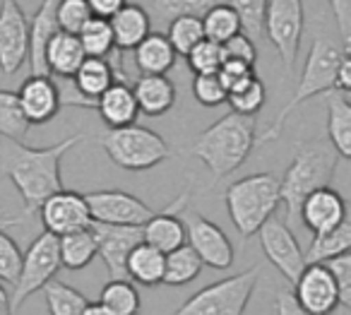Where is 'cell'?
Wrapping results in <instances>:
<instances>
[{
	"mask_svg": "<svg viewBox=\"0 0 351 315\" xmlns=\"http://www.w3.org/2000/svg\"><path fill=\"white\" fill-rule=\"evenodd\" d=\"M82 140L84 135L75 132L51 147H27L22 142H10L0 152V166L25 200L27 217L36 212L51 195L63 190L60 161H63L65 152L73 150Z\"/></svg>",
	"mask_w": 351,
	"mask_h": 315,
	"instance_id": "cell-1",
	"label": "cell"
},
{
	"mask_svg": "<svg viewBox=\"0 0 351 315\" xmlns=\"http://www.w3.org/2000/svg\"><path fill=\"white\" fill-rule=\"evenodd\" d=\"M258 145V118L229 111L193 142V154L210 169L212 178H226L243 166Z\"/></svg>",
	"mask_w": 351,
	"mask_h": 315,
	"instance_id": "cell-2",
	"label": "cell"
},
{
	"mask_svg": "<svg viewBox=\"0 0 351 315\" xmlns=\"http://www.w3.org/2000/svg\"><path fill=\"white\" fill-rule=\"evenodd\" d=\"M341 156L327 140L301 142L284 178H279V200L287 207V222L298 217L303 200L320 188H330Z\"/></svg>",
	"mask_w": 351,
	"mask_h": 315,
	"instance_id": "cell-3",
	"label": "cell"
},
{
	"mask_svg": "<svg viewBox=\"0 0 351 315\" xmlns=\"http://www.w3.org/2000/svg\"><path fill=\"white\" fill-rule=\"evenodd\" d=\"M346 51L341 46H337L335 41L325 39V36H317L311 44L308 51L306 65H303L301 80L296 84V92L291 94V99L287 102V106L279 111V116L274 118V123L263 132L260 137V145H267L272 140H279L284 126H287V118L293 113V108L301 106L303 102L317 97V94H325L330 89H335V78H337V68H339V60Z\"/></svg>",
	"mask_w": 351,
	"mask_h": 315,
	"instance_id": "cell-4",
	"label": "cell"
},
{
	"mask_svg": "<svg viewBox=\"0 0 351 315\" xmlns=\"http://www.w3.org/2000/svg\"><path fill=\"white\" fill-rule=\"evenodd\" d=\"M224 202L236 231L250 238L260 231L267 219L274 217L279 200V178L274 174H253L226 188Z\"/></svg>",
	"mask_w": 351,
	"mask_h": 315,
	"instance_id": "cell-5",
	"label": "cell"
},
{
	"mask_svg": "<svg viewBox=\"0 0 351 315\" xmlns=\"http://www.w3.org/2000/svg\"><path fill=\"white\" fill-rule=\"evenodd\" d=\"M99 142L108 159L125 171L154 169L171 154L169 145L159 132L137 126V123L125 128H108L104 135H99Z\"/></svg>",
	"mask_w": 351,
	"mask_h": 315,
	"instance_id": "cell-6",
	"label": "cell"
},
{
	"mask_svg": "<svg viewBox=\"0 0 351 315\" xmlns=\"http://www.w3.org/2000/svg\"><path fill=\"white\" fill-rule=\"evenodd\" d=\"M258 277L260 270L253 267V270L215 281V284L193 294L171 315H243L245 305L255 291V284H258Z\"/></svg>",
	"mask_w": 351,
	"mask_h": 315,
	"instance_id": "cell-7",
	"label": "cell"
},
{
	"mask_svg": "<svg viewBox=\"0 0 351 315\" xmlns=\"http://www.w3.org/2000/svg\"><path fill=\"white\" fill-rule=\"evenodd\" d=\"M303 27H306L303 0H267L263 34L277 49L287 78L293 73V65H296Z\"/></svg>",
	"mask_w": 351,
	"mask_h": 315,
	"instance_id": "cell-8",
	"label": "cell"
},
{
	"mask_svg": "<svg viewBox=\"0 0 351 315\" xmlns=\"http://www.w3.org/2000/svg\"><path fill=\"white\" fill-rule=\"evenodd\" d=\"M60 272V253H58V236L44 231L41 236L34 238L29 250L22 257V270L17 281L12 284L10 305L12 313L20 310V305L29 299L32 294L44 289L49 281Z\"/></svg>",
	"mask_w": 351,
	"mask_h": 315,
	"instance_id": "cell-9",
	"label": "cell"
},
{
	"mask_svg": "<svg viewBox=\"0 0 351 315\" xmlns=\"http://www.w3.org/2000/svg\"><path fill=\"white\" fill-rule=\"evenodd\" d=\"M89 217L97 224L111 226H142L154 217V209L125 190H97L84 195Z\"/></svg>",
	"mask_w": 351,
	"mask_h": 315,
	"instance_id": "cell-10",
	"label": "cell"
},
{
	"mask_svg": "<svg viewBox=\"0 0 351 315\" xmlns=\"http://www.w3.org/2000/svg\"><path fill=\"white\" fill-rule=\"evenodd\" d=\"M183 226H186V243L197 253L202 265L212 270H229L234 265L236 250L224 229L197 212H186Z\"/></svg>",
	"mask_w": 351,
	"mask_h": 315,
	"instance_id": "cell-11",
	"label": "cell"
},
{
	"mask_svg": "<svg viewBox=\"0 0 351 315\" xmlns=\"http://www.w3.org/2000/svg\"><path fill=\"white\" fill-rule=\"evenodd\" d=\"M29 54V20L17 0H0V70L15 75Z\"/></svg>",
	"mask_w": 351,
	"mask_h": 315,
	"instance_id": "cell-12",
	"label": "cell"
},
{
	"mask_svg": "<svg viewBox=\"0 0 351 315\" xmlns=\"http://www.w3.org/2000/svg\"><path fill=\"white\" fill-rule=\"evenodd\" d=\"M258 236L267 260L282 272L284 279H289L293 284L298 279V275L303 272V267H306V260H303V250L298 246V238L293 236L289 224L272 217L260 226Z\"/></svg>",
	"mask_w": 351,
	"mask_h": 315,
	"instance_id": "cell-13",
	"label": "cell"
},
{
	"mask_svg": "<svg viewBox=\"0 0 351 315\" xmlns=\"http://www.w3.org/2000/svg\"><path fill=\"white\" fill-rule=\"evenodd\" d=\"M41 224L44 231L53 233V236H65V233L82 231V229L92 226V217H89V207L84 195L75 193V190H60V193L51 195L44 205L39 207Z\"/></svg>",
	"mask_w": 351,
	"mask_h": 315,
	"instance_id": "cell-14",
	"label": "cell"
},
{
	"mask_svg": "<svg viewBox=\"0 0 351 315\" xmlns=\"http://www.w3.org/2000/svg\"><path fill=\"white\" fill-rule=\"evenodd\" d=\"M293 299L311 315H332L339 305L337 284L325 265H306L293 281Z\"/></svg>",
	"mask_w": 351,
	"mask_h": 315,
	"instance_id": "cell-15",
	"label": "cell"
},
{
	"mask_svg": "<svg viewBox=\"0 0 351 315\" xmlns=\"http://www.w3.org/2000/svg\"><path fill=\"white\" fill-rule=\"evenodd\" d=\"M92 233L97 241V255H101L111 279H128L125 260L137 243H142V226H111L92 222Z\"/></svg>",
	"mask_w": 351,
	"mask_h": 315,
	"instance_id": "cell-16",
	"label": "cell"
},
{
	"mask_svg": "<svg viewBox=\"0 0 351 315\" xmlns=\"http://www.w3.org/2000/svg\"><path fill=\"white\" fill-rule=\"evenodd\" d=\"M188 200H191V190H183L173 202L166 205L149 222L142 224V243L156 248L164 255L186 246V226H183V219L178 217V212L188 209Z\"/></svg>",
	"mask_w": 351,
	"mask_h": 315,
	"instance_id": "cell-17",
	"label": "cell"
},
{
	"mask_svg": "<svg viewBox=\"0 0 351 315\" xmlns=\"http://www.w3.org/2000/svg\"><path fill=\"white\" fill-rule=\"evenodd\" d=\"M17 102L29 126H44L58 116L60 106V87L49 75H32L17 89Z\"/></svg>",
	"mask_w": 351,
	"mask_h": 315,
	"instance_id": "cell-18",
	"label": "cell"
},
{
	"mask_svg": "<svg viewBox=\"0 0 351 315\" xmlns=\"http://www.w3.org/2000/svg\"><path fill=\"white\" fill-rule=\"evenodd\" d=\"M298 219L313 236L327 233L339 226L341 222H346V202L335 188H320L303 200Z\"/></svg>",
	"mask_w": 351,
	"mask_h": 315,
	"instance_id": "cell-19",
	"label": "cell"
},
{
	"mask_svg": "<svg viewBox=\"0 0 351 315\" xmlns=\"http://www.w3.org/2000/svg\"><path fill=\"white\" fill-rule=\"evenodd\" d=\"M56 8H58V0H44L29 22V54H27V60L32 65V75H49V70H46V46L60 32L58 20H56Z\"/></svg>",
	"mask_w": 351,
	"mask_h": 315,
	"instance_id": "cell-20",
	"label": "cell"
},
{
	"mask_svg": "<svg viewBox=\"0 0 351 315\" xmlns=\"http://www.w3.org/2000/svg\"><path fill=\"white\" fill-rule=\"evenodd\" d=\"M132 94L140 113L149 118L164 116L176 104V84L166 75H140L132 82Z\"/></svg>",
	"mask_w": 351,
	"mask_h": 315,
	"instance_id": "cell-21",
	"label": "cell"
},
{
	"mask_svg": "<svg viewBox=\"0 0 351 315\" xmlns=\"http://www.w3.org/2000/svg\"><path fill=\"white\" fill-rule=\"evenodd\" d=\"M108 27H111L116 51L125 54V51H135L137 44L149 34L152 20H149V12H147L142 5L125 3V5L108 20Z\"/></svg>",
	"mask_w": 351,
	"mask_h": 315,
	"instance_id": "cell-22",
	"label": "cell"
},
{
	"mask_svg": "<svg viewBox=\"0 0 351 315\" xmlns=\"http://www.w3.org/2000/svg\"><path fill=\"white\" fill-rule=\"evenodd\" d=\"M94 108L99 111L101 121L108 128H125L132 126L140 116L135 94H132V84L128 82H113L101 97L94 102Z\"/></svg>",
	"mask_w": 351,
	"mask_h": 315,
	"instance_id": "cell-23",
	"label": "cell"
},
{
	"mask_svg": "<svg viewBox=\"0 0 351 315\" xmlns=\"http://www.w3.org/2000/svg\"><path fill=\"white\" fill-rule=\"evenodd\" d=\"M327 137L341 159H351V102L349 94L330 89L325 92Z\"/></svg>",
	"mask_w": 351,
	"mask_h": 315,
	"instance_id": "cell-24",
	"label": "cell"
},
{
	"mask_svg": "<svg viewBox=\"0 0 351 315\" xmlns=\"http://www.w3.org/2000/svg\"><path fill=\"white\" fill-rule=\"evenodd\" d=\"M84 51L82 44L75 34H58L51 39V44L46 46V70H49V78L58 80H73L75 73L80 70V65L84 63Z\"/></svg>",
	"mask_w": 351,
	"mask_h": 315,
	"instance_id": "cell-25",
	"label": "cell"
},
{
	"mask_svg": "<svg viewBox=\"0 0 351 315\" xmlns=\"http://www.w3.org/2000/svg\"><path fill=\"white\" fill-rule=\"evenodd\" d=\"M132 54H135V68L140 70V75H166L178 58L169 39L159 32H149Z\"/></svg>",
	"mask_w": 351,
	"mask_h": 315,
	"instance_id": "cell-26",
	"label": "cell"
},
{
	"mask_svg": "<svg viewBox=\"0 0 351 315\" xmlns=\"http://www.w3.org/2000/svg\"><path fill=\"white\" fill-rule=\"evenodd\" d=\"M70 82H73L75 92L94 108V102L116 82V78H113V68L108 65V60L84 58V63L80 65V70Z\"/></svg>",
	"mask_w": 351,
	"mask_h": 315,
	"instance_id": "cell-27",
	"label": "cell"
},
{
	"mask_svg": "<svg viewBox=\"0 0 351 315\" xmlns=\"http://www.w3.org/2000/svg\"><path fill=\"white\" fill-rule=\"evenodd\" d=\"M125 277L132 284L159 286L164 279V253L147 243H137L125 260Z\"/></svg>",
	"mask_w": 351,
	"mask_h": 315,
	"instance_id": "cell-28",
	"label": "cell"
},
{
	"mask_svg": "<svg viewBox=\"0 0 351 315\" xmlns=\"http://www.w3.org/2000/svg\"><path fill=\"white\" fill-rule=\"evenodd\" d=\"M349 250H351V224L346 219V222H341L332 231L313 236V241L303 250V260H306V265H325L332 257H339Z\"/></svg>",
	"mask_w": 351,
	"mask_h": 315,
	"instance_id": "cell-29",
	"label": "cell"
},
{
	"mask_svg": "<svg viewBox=\"0 0 351 315\" xmlns=\"http://www.w3.org/2000/svg\"><path fill=\"white\" fill-rule=\"evenodd\" d=\"M202 260L197 257V253L191 246H181L176 250L164 255V279L161 284L166 286H183L191 284L193 279H197L202 272Z\"/></svg>",
	"mask_w": 351,
	"mask_h": 315,
	"instance_id": "cell-30",
	"label": "cell"
},
{
	"mask_svg": "<svg viewBox=\"0 0 351 315\" xmlns=\"http://www.w3.org/2000/svg\"><path fill=\"white\" fill-rule=\"evenodd\" d=\"M58 253L60 267H65V270H84L97 257V241H94L92 229H82V231L60 236Z\"/></svg>",
	"mask_w": 351,
	"mask_h": 315,
	"instance_id": "cell-31",
	"label": "cell"
},
{
	"mask_svg": "<svg viewBox=\"0 0 351 315\" xmlns=\"http://www.w3.org/2000/svg\"><path fill=\"white\" fill-rule=\"evenodd\" d=\"M99 303L113 315H137L142 310L140 291L130 279H111L99 294Z\"/></svg>",
	"mask_w": 351,
	"mask_h": 315,
	"instance_id": "cell-32",
	"label": "cell"
},
{
	"mask_svg": "<svg viewBox=\"0 0 351 315\" xmlns=\"http://www.w3.org/2000/svg\"><path fill=\"white\" fill-rule=\"evenodd\" d=\"M202 32H205L207 41H215V44H226L231 36H236L241 32V20L234 12V8H229L226 3H217L215 8L205 12L200 17Z\"/></svg>",
	"mask_w": 351,
	"mask_h": 315,
	"instance_id": "cell-33",
	"label": "cell"
},
{
	"mask_svg": "<svg viewBox=\"0 0 351 315\" xmlns=\"http://www.w3.org/2000/svg\"><path fill=\"white\" fill-rule=\"evenodd\" d=\"M29 128L17 94L12 89H0V135L10 142H25Z\"/></svg>",
	"mask_w": 351,
	"mask_h": 315,
	"instance_id": "cell-34",
	"label": "cell"
},
{
	"mask_svg": "<svg viewBox=\"0 0 351 315\" xmlns=\"http://www.w3.org/2000/svg\"><path fill=\"white\" fill-rule=\"evenodd\" d=\"M166 39H169L171 49L176 51V56H188L202 39H205V32H202V22L195 15H181L173 17L169 22V30H166Z\"/></svg>",
	"mask_w": 351,
	"mask_h": 315,
	"instance_id": "cell-35",
	"label": "cell"
},
{
	"mask_svg": "<svg viewBox=\"0 0 351 315\" xmlns=\"http://www.w3.org/2000/svg\"><path fill=\"white\" fill-rule=\"evenodd\" d=\"M46 305H49L51 315H82L84 305H87V296L80 294L77 289L63 284V281H49L44 286Z\"/></svg>",
	"mask_w": 351,
	"mask_h": 315,
	"instance_id": "cell-36",
	"label": "cell"
},
{
	"mask_svg": "<svg viewBox=\"0 0 351 315\" xmlns=\"http://www.w3.org/2000/svg\"><path fill=\"white\" fill-rule=\"evenodd\" d=\"M77 39H80V44H82V51H84L87 58H104L106 60L108 56L116 51L108 20L92 17V20L82 27V32L77 34Z\"/></svg>",
	"mask_w": 351,
	"mask_h": 315,
	"instance_id": "cell-37",
	"label": "cell"
},
{
	"mask_svg": "<svg viewBox=\"0 0 351 315\" xmlns=\"http://www.w3.org/2000/svg\"><path fill=\"white\" fill-rule=\"evenodd\" d=\"M267 102V89H265L263 80L255 75L253 80L243 84V87L234 89V92L226 94V104L231 106L234 113H241V116H253L258 118L260 108Z\"/></svg>",
	"mask_w": 351,
	"mask_h": 315,
	"instance_id": "cell-38",
	"label": "cell"
},
{
	"mask_svg": "<svg viewBox=\"0 0 351 315\" xmlns=\"http://www.w3.org/2000/svg\"><path fill=\"white\" fill-rule=\"evenodd\" d=\"M226 5L234 8L241 20V32L248 39L258 41L263 36V20L267 10V0H224Z\"/></svg>",
	"mask_w": 351,
	"mask_h": 315,
	"instance_id": "cell-39",
	"label": "cell"
},
{
	"mask_svg": "<svg viewBox=\"0 0 351 315\" xmlns=\"http://www.w3.org/2000/svg\"><path fill=\"white\" fill-rule=\"evenodd\" d=\"M56 20H58L60 32L77 36L80 32H82V27L92 20V12H89L87 0H58Z\"/></svg>",
	"mask_w": 351,
	"mask_h": 315,
	"instance_id": "cell-40",
	"label": "cell"
},
{
	"mask_svg": "<svg viewBox=\"0 0 351 315\" xmlns=\"http://www.w3.org/2000/svg\"><path fill=\"white\" fill-rule=\"evenodd\" d=\"M186 58H188V68L193 70V75H217V70L224 63V51H221V46L215 44V41L202 39Z\"/></svg>",
	"mask_w": 351,
	"mask_h": 315,
	"instance_id": "cell-41",
	"label": "cell"
},
{
	"mask_svg": "<svg viewBox=\"0 0 351 315\" xmlns=\"http://www.w3.org/2000/svg\"><path fill=\"white\" fill-rule=\"evenodd\" d=\"M22 257H25V253L17 246L15 238L0 231V281L15 284L22 270Z\"/></svg>",
	"mask_w": 351,
	"mask_h": 315,
	"instance_id": "cell-42",
	"label": "cell"
},
{
	"mask_svg": "<svg viewBox=\"0 0 351 315\" xmlns=\"http://www.w3.org/2000/svg\"><path fill=\"white\" fill-rule=\"evenodd\" d=\"M217 3H224V0H154L156 10L164 20H173V17L181 15H205L210 8H215Z\"/></svg>",
	"mask_w": 351,
	"mask_h": 315,
	"instance_id": "cell-43",
	"label": "cell"
},
{
	"mask_svg": "<svg viewBox=\"0 0 351 315\" xmlns=\"http://www.w3.org/2000/svg\"><path fill=\"white\" fill-rule=\"evenodd\" d=\"M193 97L202 106L215 108L226 102V89L217 75H195L193 78Z\"/></svg>",
	"mask_w": 351,
	"mask_h": 315,
	"instance_id": "cell-44",
	"label": "cell"
},
{
	"mask_svg": "<svg viewBox=\"0 0 351 315\" xmlns=\"http://www.w3.org/2000/svg\"><path fill=\"white\" fill-rule=\"evenodd\" d=\"M325 267L330 270L332 279L337 284V294H339V305L351 308V253H344L339 257H332L330 262H325Z\"/></svg>",
	"mask_w": 351,
	"mask_h": 315,
	"instance_id": "cell-45",
	"label": "cell"
},
{
	"mask_svg": "<svg viewBox=\"0 0 351 315\" xmlns=\"http://www.w3.org/2000/svg\"><path fill=\"white\" fill-rule=\"evenodd\" d=\"M221 51H224V60H239V63L253 65V68L258 63V46L243 32H239L226 44H221Z\"/></svg>",
	"mask_w": 351,
	"mask_h": 315,
	"instance_id": "cell-46",
	"label": "cell"
},
{
	"mask_svg": "<svg viewBox=\"0 0 351 315\" xmlns=\"http://www.w3.org/2000/svg\"><path fill=\"white\" fill-rule=\"evenodd\" d=\"M217 78H219V82L224 84L226 94H229V92H234V89L243 87L248 80H253L255 68L253 65L239 63V60H224L221 68L217 70Z\"/></svg>",
	"mask_w": 351,
	"mask_h": 315,
	"instance_id": "cell-47",
	"label": "cell"
},
{
	"mask_svg": "<svg viewBox=\"0 0 351 315\" xmlns=\"http://www.w3.org/2000/svg\"><path fill=\"white\" fill-rule=\"evenodd\" d=\"M332 8V17H335V25L339 30L341 36V49H351V0H327Z\"/></svg>",
	"mask_w": 351,
	"mask_h": 315,
	"instance_id": "cell-48",
	"label": "cell"
},
{
	"mask_svg": "<svg viewBox=\"0 0 351 315\" xmlns=\"http://www.w3.org/2000/svg\"><path fill=\"white\" fill-rule=\"evenodd\" d=\"M125 3L128 0H87L92 17H99V20H111Z\"/></svg>",
	"mask_w": 351,
	"mask_h": 315,
	"instance_id": "cell-49",
	"label": "cell"
},
{
	"mask_svg": "<svg viewBox=\"0 0 351 315\" xmlns=\"http://www.w3.org/2000/svg\"><path fill=\"white\" fill-rule=\"evenodd\" d=\"M274 310H277V315H311L296 303V299H293L291 291H284V289L277 291V299H274Z\"/></svg>",
	"mask_w": 351,
	"mask_h": 315,
	"instance_id": "cell-50",
	"label": "cell"
},
{
	"mask_svg": "<svg viewBox=\"0 0 351 315\" xmlns=\"http://www.w3.org/2000/svg\"><path fill=\"white\" fill-rule=\"evenodd\" d=\"M335 89L337 92H344V94H349V89H351V56H349V51H346L339 60V68H337V78H335Z\"/></svg>",
	"mask_w": 351,
	"mask_h": 315,
	"instance_id": "cell-51",
	"label": "cell"
},
{
	"mask_svg": "<svg viewBox=\"0 0 351 315\" xmlns=\"http://www.w3.org/2000/svg\"><path fill=\"white\" fill-rule=\"evenodd\" d=\"M82 315H113L108 308H104L99 301H87V305H84Z\"/></svg>",
	"mask_w": 351,
	"mask_h": 315,
	"instance_id": "cell-52",
	"label": "cell"
},
{
	"mask_svg": "<svg viewBox=\"0 0 351 315\" xmlns=\"http://www.w3.org/2000/svg\"><path fill=\"white\" fill-rule=\"evenodd\" d=\"M0 315H15L10 305V294H8L3 284H0Z\"/></svg>",
	"mask_w": 351,
	"mask_h": 315,
	"instance_id": "cell-53",
	"label": "cell"
},
{
	"mask_svg": "<svg viewBox=\"0 0 351 315\" xmlns=\"http://www.w3.org/2000/svg\"><path fill=\"white\" fill-rule=\"evenodd\" d=\"M27 214H22V217H5V214H0V231H5L8 226H15V224L25 222Z\"/></svg>",
	"mask_w": 351,
	"mask_h": 315,
	"instance_id": "cell-54",
	"label": "cell"
}]
</instances>
